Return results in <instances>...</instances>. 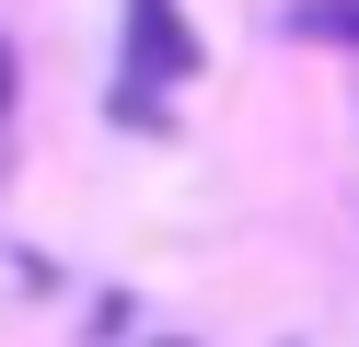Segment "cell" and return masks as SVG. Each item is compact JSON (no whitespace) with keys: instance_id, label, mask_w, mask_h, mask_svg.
Here are the masks:
<instances>
[{"instance_id":"obj_2","label":"cell","mask_w":359,"mask_h":347,"mask_svg":"<svg viewBox=\"0 0 359 347\" xmlns=\"http://www.w3.org/2000/svg\"><path fill=\"white\" fill-rule=\"evenodd\" d=\"M290 35H325V46H359V0H302Z\"/></svg>"},{"instance_id":"obj_1","label":"cell","mask_w":359,"mask_h":347,"mask_svg":"<svg viewBox=\"0 0 359 347\" xmlns=\"http://www.w3.org/2000/svg\"><path fill=\"white\" fill-rule=\"evenodd\" d=\"M186 69H197L186 12H174V0H128V93H163V81H186Z\"/></svg>"},{"instance_id":"obj_3","label":"cell","mask_w":359,"mask_h":347,"mask_svg":"<svg viewBox=\"0 0 359 347\" xmlns=\"http://www.w3.org/2000/svg\"><path fill=\"white\" fill-rule=\"evenodd\" d=\"M12 81H24V69H12V46H0V116H12Z\"/></svg>"},{"instance_id":"obj_4","label":"cell","mask_w":359,"mask_h":347,"mask_svg":"<svg viewBox=\"0 0 359 347\" xmlns=\"http://www.w3.org/2000/svg\"><path fill=\"white\" fill-rule=\"evenodd\" d=\"M163 347H174V336H163Z\"/></svg>"}]
</instances>
